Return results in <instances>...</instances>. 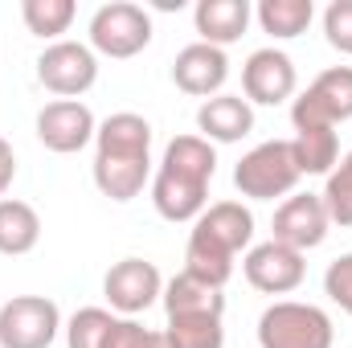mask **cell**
<instances>
[{"label":"cell","mask_w":352,"mask_h":348,"mask_svg":"<svg viewBox=\"0 0 352 348\" xmlns=\"http://www.w3.org/2000/svg\"><path fill=\"white\" fill-rule=\"evenodd\" d=\"M37 140L58 152V156H74L82 152L87 144H94V131H98V119L82 98H54L37 111Z\"/></svg>","instance_id":"10"},{"label":"cell","mask_w":352,"mask_h":348,"mask_svg":"<svg viewBox=\"0 0 352 348\" xmlns=\"http://www.w3.org/2000/svg\"><path fill=\"white\" fill-rule=\"evenodd\" d=\"M115 312L107 307H78L70 320H66V348H107V336L115 328Z\"/></svg>","instance_id":"24"},{"label":"cell","mask_w":352,"mask_h":348,"mask_svg":"<svg viewBox=\"0 0 352 348\" xmlns=\"http://www.w3.org/2000/svg\"><path fill=\"white\" fill-rule=\"evenodd\" d=\"M258 345L263 348H332L336 328L332 316L316 303L278 299L258 316Z\"/></svg>","instance_id":"3"},{"label":"cell","mask_w":352,"mask_h":348,"mask_svg":"<svg viewBox=\"0 0 352 348\" xmlns=\"http://www.w3.org/2000/svg\"><path fill=\"white\" fill-rule=\"evenodd\" d=\"M160 299H164V316H226L221 287H209L188 270H180L164 283Z\"/></svg>","instance_id":"18"},{"label":"cell","mask_w":352,"mask_h":348,"mask_svg":"<svg viewBox=\"0 0 352 348\" xmlns=\"http://www.w3.org/2000/svg\"><path fill=\"white\" fill-rule=\"evenodd\" d=\"M37 242H41V217H37V209H33L29 201L4 197V201H0V254L21 259V254H29Z\"/></svg>","instance_id":"19"},{"label":"cell","mask_w":352,"mask_h":348,"mask_svg":"<svg viewBox=\"0 0 352 348\" xmlns=\"http://www.w3.org/2000/svg\"><path fill=\"white\" fill-rule=\"evenodd\" d=\"M12 176H16V152H12V144L0 135V201H4V193H8V184H12Z\"/></svg>","instance_id":"29"},{"label":"cell","mask_w":352,"mask_h":348,"mask_svg":"<svg viewBox=\"0 0 352 348\" xmlns=\"http://www.w3.org/2000/svg\"><path fill=\"white\" fill-rule=\"evenodd\" d=\"M344 119H352V66H328L291 102L295 131L299 127H336Z\"/></svg>","instance_id":"8"},{"label":"cell","mask_w":352,"mask_h":348,"mask_svg":"<svg viewBox=\"0 0 352 348\" xmlns=\"http://www.w3.org/2000/svg\"><path fill=\"white\" fill-rule=\"evenodd\" d=\"M254 131V107L242 94H213L197 107V135L209 144H238Z\"/></svg>","instance_id":"15"},{"label":"cell","mask_w":352,"mask_h":348,"mask_svg":"<svg viewBox=\"0 0 352 348\" xmlns=\"http://www.w3.org/2000/svg\"><path fill=\"white\" fill-rule=\"evenodd\" d=\"M152 45V17L148 8L131 4V0H111L102 8H94L90 17V50L115 62H127L135 54H144Z\"/></svg>","instance_id":"5"},{"label":"cell","mask_w":352,"mask_h":348,"mask_svg":"<svg viewBox=\"0 0 352 348\" xmlns=\"http://www.w3.org/2000/svg\"><path fill=\"white\" fill-rule=\"evenodd\" d=\"M270 230H274V242H283V246L307 254V250L324 246V238H328V230H332V217H328L320 193H291V197L274 209Z\"/></svg>","instance_id":"11"},{"label":"cell","mask_w":352,"mask_h":348,"mask_svg":"<svg viewBox=\"0 0 352 348\" xmlns=\"http://www.w3.org/2000/svg\"><path fill=\"white\" fill-rule=\"evenodd\" d=\"M263 33H270L274 41H291L299 33H307V25L316 21V4L311 0H258L254 8Z\"/></svg>","instance_id":"21"},{"label":"cell","mask_w":352,"mask_h":348,"mask_svg":"<svg viewBox=\"0 0 352 348\" xmlns=\"http://www.w3.org/2000/svg\"><path fill=\"white\" fill-rule=\"evenodd\" d=\"M37 83L58 98H78L98 83V54L87 41H54L37 54Z\"/></svg>","instance_id":"7"},{"label":"cell","mask_w":352,"mask_h":348,"mask_svg":"<svg viewBox=\"0 0 352 348\" xmlns=\"http://www.w3.org/2000/svg\"><path fill=\"white\" fill-rule=\"evenodd\" d=\"M299 180L303 176L291 156V140H266L258 148H250L234 168V188L250 201H274V197L287 201Z\"/></svg>","instance_id":"4"},{"label":"cell","mask_w":352,"mask_h":348,"mask_svg":"<svg viewBox=\"0 0 352 348\" xmlns=\"http://www.w3.org/2000/svg\"><path fill=\"white\" fill-rule=\"evenodd\" d=\"M226 78H230V58H226V50L205 45V41L184 45L173 62L176 90H184V94H192V98H213V94H221Z\"/></svg>","instance_id":"14"},{"label":"cell","mask_w":352,"mask_h":348,"mask_svg":"<svg viewBox=\"0 0 352 348\" xmlns=\"http://www.w3.org/2000/svg\"><path fill=\"white\" fill-rule=\"evenodd\" d=\"M291 156L299 164V176H328L340 164L336 127H299L291 140Z\"/></svg>","instance_id":"20"},{"label":"cell","mask_w":352,"mask_h":348,"mask_svg":"<svg viewBox=\"0 0 352 348\" xmlns=\"http://www.w3.org/2000/svg\"><path fill=\"white\" fill-rule=\"evenodd\" d=\"M152 180V123L135 111H115L94 131V184L115 205H127Z\"/></svg>","instance_id":"1"},{"label":"cell","mask_w":352,"mask_h":348,"mask_svg":"<svg viewBox=\"0 0 352 348\" xmlns=\"http://www.w3.org/2000/svg\"><path fill=\"white\" fill-rule=\"evenodd\" d=\"M78 17V4L74 0H21V21L33 37L41 41H62V33H70Z\"/></svg>","instance_id":"22"},{"label":"cell","mask_w":352,"mask_h":348,"mask_svg":"<svg viewBox=\"0 0 352 348\" xmlns=\"http://www.w3.org/2000/svg\"><path fill=\"white\" fill-rule=\"evenodd\" d=\"M107 348H168V340H164V332H152L140 320L119 316L115 328H111V336H107Z\"/></svg>","instance_id":"26"},{"label":"cell","mask_w":352,"mask_h":348,"mask_svg":"<svg viewBox=\"0 0 352 348\" xmlns=\"http://www.w3.org/2000/svg\"><path fill=\"white\" fill-rule=\"evenodd\" d=\"M242 270H246V283L254 291H263V295H291L303 283L307 262H303L299 250H291V246L270 238V242H258V246L246 250Z\"/></svg>","instance_id":"13"},{"label":"cell","mask_w":352,"mask_h":348,"mask_svg":"<svg viewBox=\"0 0 352 348\" xmlns=\"http://www.w3.org/2000/svg\"><path fill=\"white\" fill-rule=\"evenodd\" d=\"M242 90H246V102L250 107L254 102L258 107H278V102L295 98V90H299L295 62L283 50H274V45L254 50L246 58V66H242Z\"/></svg>","instance_id":"12"},{"label":"cell","mask_w":352,"mask_h":348,"mask_svg":"<svg viewBox=\"0 0 352 348\" xmlns=\"http://www.w3.org/2000/svg\"><path fill=\"white\" fill-rule=\"evenodd\" d=\"M217 173V148L201 135L168 140L156 176H152V205L164 221H197L209 209V180Z\"/></svg>","instance_id":"2"},{"label":"cell","mask_w":352,"mask_h":348,"mask_svg":"<svg viewBox=\"0 0 352 348\" xmlns=\"http://www.w3.org/2000/svg\"><path fill=\"white\" fill-rule=\"evenodd\" d=\"M324 209L332 217V226H352V152L328 173V184H324Z\"/></svg>","instance_id":"25"},{"label":"cell","mask_w":352,"mask_h":348,"mask_svg":"<svg viewBox=\"0 0 352 348\" xmlns=\"http://www.w3.org/2000/svg\"><path fill=\"white\" fill-rule=\"evenodd\" d=\"M102 295L111 303V312L135 320L140 312H148L160 295H164V279L156 270V262L148 259H119L102 274Z\"/></svg>","instance_id":"9"},{"label":"cell","mask_w":352,"mask_h":348,"mask_svg":"<svg viewBox=\"0 0 352 348\" xmlns=\"http://www.w3.org/2000/svg\"><path fill=\"white\" fill-rule=\"evenodd\" d=\"M324 295H328L340 312L352 316V250L328 262V270H324Z\"/></svg>","instance_id":"28"},{"label":"cell","mask_w":352,"mask_h":348,"mask_svg":"<svg viewBox=\"0 0 352 348\" xmlns=\"http://www.w3.org/2000/svg\"><path fill=\"white\" fill-rule=\"evenodd\" d=\"M197 234H205L209 242H217L221 250H230L234 259L254 242V213L242 205V201H217L209 205L197 221H192Z\"/></svg>","instance_id":"16"},{"label":"cell","mask_w":352,"mask_h":348,"mask_svg":"<svg viewBox=\"0 0 352 348\" xmlns=\"http://www.w3.org/2000/svg\"><path fill=\"white\" fill-rule=\"evenodd\" d=\"M324 37L332 50L352 58V0H332L324 8Z\"/></svg>","instance_id":"27"},{"label":"cell","mask_w":352,"mask_h":348,"mask_svg":"<svg viewBox=\"0 0 352 348\" xmlns=\"http://www.w3.org/2000/svg\"><path fill=\"white\" fill-rule=\"evenodd\" d=\"M250 17H254L250 0H197V8H192V25H197L201 41L217 45V50L242 41Z\"/></svg>","instance_id":"17"},{"label":"cell","mask_w":352,"mask_h":348,"mask_svg":"<svg viewBox=\"0 0 352 348\" xmlns=\"http://www.w3.org/2000/svg\"><path fill=\"white\" fill-rule=\"evenodd\" d=\"M62 328V312L45 295H12L0 307V348H50Z\"/></svg>","instance_id":"6"},{"label":"cell","mask_w":352,"mask_h":348,"mask_svg":"<svg viewBox=\"0 0 352 348\" xmlns=\"http://www.w3.org/2000/svg\"><path fill=\"white\" fill-rule=\"evenodd\" d=\"M168 348H226L221 316H168L164 324Z\"/></svg>","instance_id":"23"}]
</instances>
